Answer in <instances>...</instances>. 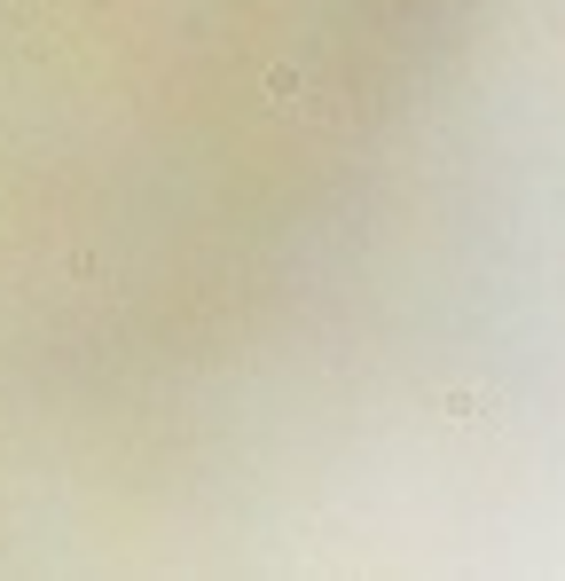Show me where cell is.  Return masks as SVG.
Instances as JSON below:
<instances>
[{"label": "cell", "instance_id": "obj_1", "mask_svg": "<svg viewBox=\"0 0 565 581\" xmlns=\"http://www.w3.org/2000/svg\"><path fill=\"white\" fill-rule=\"evenodd\" d=\"M267 103H307V71L299 63H275L267 71Z\"/></svg>", "mask_w": 565, "mask_h": 581}, {"label": "cell", "instance_id": "obj_2", "mask_svg": "<svg viewBox=\"0 0 565 581\" xmlns=\"http://www.w3.org/2000/svg\"><path fill=\"white\" fill-rule=\"evenodd\" d=\"M440 417H448V425H471V417H487V393H471V385L440 393Z\"/></svg>", "mask_w": 565, "mask_h": 581}]
</instances>
